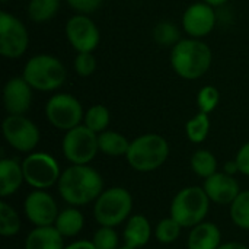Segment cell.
<instances>
[{
	"mask_svg": "<svg viewBox=\"0 0 249 249\" xmlns=\"http://www.w3.org/2000/svg\"><path fill=\"white\" fill-rule=\"evenodd\" d=\"M102 191L104 179L101 174L89 165H71L61 172L58 179V193L61 198L73 207L96 201Z\"/></svg>",
	"mask_w": 249,
	"mask_h": 249,
	"instance_id": "1",
	"label": "cell"
},
{
	"mask_svg": "<svg viewBox=\"0 0 249 249\" xmlns=\"http://www.w3.org/2000/svg\"><path fill=\"white\" fill-rule=\"evenodd\" d=\"M213 53L210 47L197 38L181 39L171 48V66L174 71L185 80L203 77L212 67Z\"/></svg>",
	"mask_w": 249,
	"mask_h": 249,
	"instance_id": "2",
	"label": "cell"
},
{
	"mask_svg": "<svg viewBox=\"0 0 249 249\" xmlns=\"http://www.w3.org/2000/svg\"><path fill=\"white\" fill-rule=\"evenodd\" d=\"M169 156V144L165 137L147 133L131 140L125 159L137 172H152L160 168Z\"/></svg>",
	"mask_w": 249,
	"mask_h": 249,
	"instance_id": "3",
	"label": "cell"
},
{
	"mask_svg": "<svg viewBox=\"0 0 249 249\" xmlns=\"http://www.w3.org/2000/svg\"><path fill=\"white\" fill-rule=\"evenodd\" d=\"M22 77L35 90L53 92L63 86L67 77V70L58 57L51 54H36L26 61Z\"/></svg>",
	"mask_w": 249,
	"mask_h": 249,
	"instance_id": "4",
	"label": "cell"
},
{
	"mask_svg": "<svg viewBox=\"0 0 249 249\" xmlns=\"http://www.w3.org/2000/svg\"><path fill=\"white\" fill-rule=\"evenodd\" d=\"M210 209V198L201 187L182 188L172 200L171 217L182 228H194L204 222Z\"/></svg>",
	"mask_w": 249,
	"mask_h": 249,
	"instance_id": "5",
	"label": "cell"
},
{
	"mask_svg": "<svg viewBox=\"0 0 249 249\" xmlns=\"http://www.w3.org/2000/svg\"><path fill=\"white\" fill-rule=\"evenodd\" d=\"M133 209V197L123 187L104 190L96 198L93 214L101 226L115 228L128 219Z\"/></svg>",
	"mask_w": 249,
	"mask_h": 249,
	"instance_id": "6",
	"label": "cell"
},
{
	"mask_svg": "<svg viewBox=\"0 0 249 249\" xmlns=\"http://www.w3.org/2000/svg\"><path fill=\"white\" fill-rule=\"evenodd\" d=\"M63 155L71 165H89L99 152L98 134L80 124L63 137Z\"/></svg>",
	"mask_w": 249,
	"mask_h": 249,
	"instance_id": "7",
	"label": "cell"
},
{
	"mask_svg": "<svg viewBox=\"0 0 249 249\" xmlns=\"http://www.w3.org/2000/svg\"><path fill=\"white\" fill-rule=\"evenodd\" d=\"M45 117L58 130L69 131L82 124L85 111L77 98L70 93H55L45 104Z\"/></svg>",
	"mask_w": 249,
	"mask_h": 249,
	"instance_id": "8",
	"label": "cell"
},
{
	"mask_svg": "<svg viewBox=\"0 0 249 249\" xmlns=\"http://www.w3.org/2000/svg\"><path fill=\"white\" fill-rule=\"evenodd\" d=\"M25 182L35 190H45L58 182L61 177L58 162L48 153H29L22 162Z\"/></svg>",
	"mask_w": 249,
	"mask_h": 249,
	"instance_id": "9",
	"label": "cell"
},
{
	"mask_svg": "<svg viewBox=\"0 0 249 249\" xmlns=\"http://www.w3.org/2000/svg\"><path fill=\"white\" fill-rule=\"evenodd\" d=\"M29 45V34L20 19L9 12L0 13V54L6 58L22 57Z\"/></svg>",
	"mask_w": 249,
	"mask_h": 249,
	"instance_id": "10",
	"label": "cell"
},
{
	"mask_svg": "<svg viewBox=\"0 0 249 249\" xmlns=\"http://www.w3.org/2000/svg\"><path fill=\"white\" fill-rule=\"evenodd\" d=\"M1 130L7 144L18 152L29 153L39 143L38 127L25 115H7L3 120Z\"/></svg>",
	"mask_w": 249,
	"mask_h": 249,
	"instance_id": "11",
	"label": "cell"
},
{
	"mask_svg": "<svg viewBox=\"0 0 249 249\" xmlns=\"http://www.w3.org/2000/svg\"><path fill=\"white\" fill-rule=\"evenodd\" d=\"M66 38L77 53H93L101 42V32L89 15L76 13L66 22Z\"/></svg>",
	"mask_w": 249,
	"mask_h": 249,
	"instance_id": "12",
	"label": "cell"
},
{
	"mask_svg": "<svg viewBox=\"0 0 249 249\" xmlns=\"http://www.w3.org/2000/svg\"><path fill=\"white\" fill-rule=\"evenodd\" d=\"M182 29L190 38L203 39L207 36L217 23L214 7L206 1H197L188 6L181 19Z\"/></svg>",
	"mask_w": 249,
	"mask_h": 249,
	"instance_id": "13",
	"label": "cell"
},
{
	"mask_svg": "<svg viewBox=\"0 0 249 249\" xmlns=\"http://www.w3.org/2000/svg\"><path fill=\"white\" fill-rule=\"evenodd\" d=\"M25 214L28 220L36 226H54L58 216V207L55 200L44 190L32 191L25 200Z\"/></svg>",
	"mask_w": 249,
	"mask_h": 249,
	"instance_id": "14",
	"label": "cell"
},
{
	"mask_svg": "<svg viewBox=\"0 0 249 249\" xmlns=\"http://www.w3.org/2000/svg\"><path fill=\"white\" fill-rule=\"evenodd\" d=\"M32 88L20 76L6 82L3 89V104L9 115H25L32 104Z\"/></svg>",
	"mask_w": 249,
	"mask_h": 249,
	"instance_id": "15",
	"label": "cell"
},
{
	"mask_svg": "<svg viewBox=\"0 0 249 249\" xmlns=\"http://www.w3.org/2000/svg\"><path fill=\"white\" fill-rule=\"evenodd\" d=\"M203 188L210 201L216 204H232L235 198L241 194L238 181L232 175H228L225 172H216L214 175L209 177L204 181Z\"/></svg>",
	"mask_w": 249,
	"mask_h": 249,
	"instance_id": "16",
	"label": "cell"
},
{
	"mask_svg": "<svg viewBox=\"0 0 249 249\" xmlns=\"http://www.w3.org/2000/svg\"><path fill=\"white\" fill-rule=\"evenodd\" d=\"M222 245V233L217 225L212 222H201L191 228L187 248L188 249H217Z\"/></svg>",
	"mask_w": 249,
	"mask_h": 249,
	"instance_id": "17",
	"label": "cell"
},
{
	"mask_svg": "<svg viewBox=\"0 0 249 249\" xmlns=\"http://www.w3.org/2000/svg\"><path fill=\"white\" fill-rule=\"evenodd\" d=\"M23 181L25 177L22 163H19L16 159L3 158L0 160V196L4 198L15 194Z\"/></svg>",
	"mask_w": 249,
	"mask_h": 249,
	"instance_id": "18",
	"label": "cell"
},
{
	"mask_svg": "<svg viewBox=\"0 0 249 249\" xmlns=\"http://www.w3.org/2000/svg\"><path fill=\"white\" fill-rule=\"evenodd\" d=\"M152 236V228L143 214H136L128 219L125 228H124V245L131 249L143 248Z\"/></svg>",
	"mask_w": 249,
	"mask_h": 249,
	"instance_id": "19",
	"label": "cell"
},
{
	"mask_svg": "<svg viewBox=\"0 0 249 249\" xmlns=\"http://www.w3.org/2000/svg\"><path fill=\"white\" fill-rule=\"evenodd\" d=\"M25 249H64L63 236L54 226L35 228L26 236Z\"/></svg>",
	"mask_w": 249,
	"mask_h": 249,
	"instance_id": "20",
	"label": "cell"
},
{
	"mask_svg": "<svg viewBox=\"0 0 249 249\" xmlns=\"http://www.w3.org/2000/svg\"><path fill=\"white\" fill-rule=\"evenodd\" d=\"M83 225H85L83 214L76 207H70L58 213L54 228L60 232L63 238H73L82 232Z\"/></svg>",
	"mask_w": 249,
	"mask_h": 249,
	"instance_id": "21",
	"label": "cell"
},
{
	"mask_svg": "<svg viewBox=\"0 0 249 249\" xmlns=\"http://www.w3.org/2000/svg\"><path fill=\"white\" fill-rule=\"evenodd\" d=\"M128 139L123 136L121 133L105 130L101 134H98V144L99 152L108 156H125L130 147Z\"/></svg>",
	"mask_w": 249,
	"mask_h": 249,
	"instance_id": "22",
	"label": "cell"
},
{
	"mask_svg": "<svg viewBox=\"0 0 249 249\" xmlns=\"http://www.w3.org/2000/svg\"><path fill=\"white\" fill-rule=\"evenodd\" d=\"M61 0H29L28 3V18L35 23H44L51 20L58 9Z\"/></svg>",
	"mask_w": 249,
	"mask_h": 249,
	"instance_id": "23",
	"label": "cell"
},
{
	"mask_svg": "<svg viewBox=\"0 0 249 249\" xmlns=\"http://www.w3.org/2000/svg\"><path fill=\"white\" fill-rule=\"evenodd\" d=\"M210 117L206 112L198 111L191 120L187 121L185 124V134L191 143L200 144L203 143L209 133H210Z\"/></svg>",
	"mask_w": 249,
	"mask_h": 249,
	"instance_id": "24",
	"label": "cell"
},
{
	"mask_svg": "<svg viewBox=\"0 0 249 249\" xmlns=\"http://www.w3.org/2000/svg\"><path fill=\"white\" fill-rule=\"evenodd\" d=\"M191 169L196 175L207 179L217 172V159L209 150H197L191 156Z\"/></svg>",
	"mask_w": 249,
	"mask_h": 249,
	"instance_id": "25",
	"label": "cell"
},
{
	"mask_svg": "<svg viewBox=\"0 0 249 249\" xmlns=\"http://www.w3.org/2000/svg\"><path fill=\"white\" fill-rule=\"evenodd\" d=\"M109 121H111L109 111L107 107L101 104L92 105L85 112V118H83V124L96 134H101L102 131H105L109 125Z\"/></svg>",
	"mask_w": 249,
	"mask_h": 249,
	"instance_id": "26",
	"label": "cell"
},
{
	"mask_svg": "<svg viewBox=\"0 0 249 249\" xmlns=\"http://www.w3.org/2000/svg\"><path fill=\"white\" fill-rule=\"evenodd\" d=\"M153 39L160 47H174L181 41V32L177 25L169 20H163L156 23L153 28Z\"/></svg>",
	"mask_w": 249,
	"mask_h": 249,
	"instance_id": "27",
	"label": "cell"
},
{
	"mask_svg": "<svg viewBox=\"0 0 249 249\" xmlns=\"http://www.w3.org/2000/svg\"><path fill=\"white\" fill-rule=\"evenodd\" d=\"M20 231V217L18 212L6 201L0 203V235L15 236Z\"/></svg>",
	"mask_w": 249,
	"mask_h": 249,
	"instance_id": "28",
	"label": "cell"
},
{
	"mask_svg": "<svg viewBox=\"0 0 249 249\" xmlns=\"http://www.w3.org/2000/svg\"><path fill=\"white\" fill-rule=\"evenodd\" d=\"M231 219L238 228L249 231V190L241 191L231 204Z\"/></svg>",
	"mask_w": 249,
	"mask_h": 249,
	"instance_id": "29",
	"label": "cell"
},
{
	"mask_svg": "<svg viewBox=\"0 0 249 249\" xmlns=\"http://www.w3.org/2000/svg\"><path fill=\"white\" fill-rule=\"evenodd\" d=\"M182 226L172 217L160 220L155 228V236L160 244H172L181 235Z\"/></svg>",
	"mask_w": 249,
	"mask_h": 249,
	"instance_id": "30",
	"label": "cell"
},
{
	"mask_svg": "<svg viewBox=\"0 0 249 249\" xmlns=\"http://www.w3.org/2000/svg\"><path fill=\"white\" fill-rule=\"evenodd\" d=\"M220 102V92L214 86H204L197 95V107L201 112L212 114Z\"/></svg>",
	"mask_w": 249,
	"mask_h": 249,
	"instance_id": "31",
	"label": "cell"
},
{
	"mask_svg": "<svg viewBox=\"0 0 249 249\" xmlns=\"http://www.w3.org/2000/svg\"><path fill=\"white\" fill-rule=\"evenodd\" d=\"M96 249H118V235L114 228L101 226L92 239Z\"/></svg>",
	"mask_w": 249,
	"mask_h": 249,
	"instance_id": "32",
	"label": "cell"
},
{
	"mask_svg": "<svg viewBox=\"0 0 249 249\" xmlns=\"http://www.w3.org/2000/svg\"><path fill=\"white\" fill-rule=\"evenodd\" d=\"M74 70L80 77H89L96 70V58L93 53H77L74 58Z\"/></svg>",
	"mask_w": 249,
	"mask_h": 249,
	"instance_id": "33",
	"label": "cell"
},
{
	"mask_svg": "<svg viewBox=\"0 0 249 249\" xmlns=\"http://www.w3.org/2000/svg\"><path fill=\"white\" fill-rule=\"evenodd\" d=\"M66 3L76 12V13H82V15H90L93 12H96L104 0H66Z\"/></svg>",
	"mask_w": 249,
	"mask_h": 249,
	"instance_id": "34",
	"label": "cell"
},
{
	"mask_svg": "<svg viewBox=\"0 0 249 249\" xmlns=\"http://www.w3.org/2000/svg\"><path fill=\"white\" fill-rule=\"evenodd\" d=\"M236 163H238V168H239V172L249 177V142L245 143L236 153V158H235Z\"/></svg>",
	"mask_w": 249,
	"mask_h": 249,
	"instance_id": "35",
	"label": "cell"
},
{
	"mask_svg": "<svg viewBox=\"0 0 249 249\" xmlns=\"http://www.w3.org/2000/svg\"><path fill=\"white\" fill-rule=\"evenodd\" d=\"M64 249H96L92 241H76L70 244L69 247H64Z\"/></svg>",
	"mask_w": 249,
	"mask_h": 249,
	"instance_id": "36",
	"label": "cell"
},
{
	"mask_svg": "<svg viewBox=\"0 0 249 249\" xmlns=\"http://www.w3.org/2000/svg\"><path fill=\"white\" fill-rule=\"evenodd\" d=\"M223 169H225V174L232 175V177H233L235 174H238V172H239V168H238L236 160H228V162L225 163Z\"/></svg>",
	"mask_w": 249,
	"mask_h": 249,
	"instance_id": "37",
	"label": "cell"
},
{
	"mask_svg": "<svg viewBox=\"0 0 249 249\" xmlns=\"http://www.w3.org/2000/svg\"><path fill=\"white\" fill-rule=\"evenodd\" d=\"M217 249H249L248 247H245L244 244L239 242H228V244H222Z\"/></svg>",
	"mask_w": 249,
	"mask_h": 249,
	"instance_id": "38",
	"label": "cell"
},
{
	"mask_svg": "<svg viewBox=\"0 0 249 249\" xmlns=\"http://www.w3.org/2000/svg\"><path fill=\"white\" fill-rule=\"evenodd\" d=\"M203 1H206L207 4H210V6H213V7H217V6H223V4H226L229 0H203Z\"/></svg>",
	"mask_w": 249,
	"mask_h": 249,
	"instance_id": "39",
	"label": "cell"
},
{
	"mask_svg": "<svg viewBox=\"0 0 249 249\" xmlns=\"http://www.w3.org/2000/svg\"><path fill=\"white\" fill-rule=\"evenodd\" d=\"M118 249H131V248H128V247H125V245H124L123 248H118Z\"/></svg>",
	"mask_w": 249,
	"mask_h": 249,
	"instance_id": "40",
	"label": "cell"
}]
</instances>
